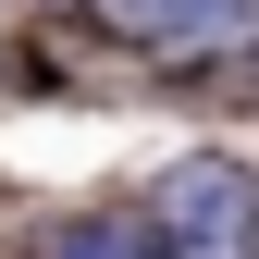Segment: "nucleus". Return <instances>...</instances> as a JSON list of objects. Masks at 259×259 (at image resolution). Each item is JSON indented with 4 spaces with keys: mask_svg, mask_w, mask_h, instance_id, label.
I'll return each instance as SVG.
<instances>
[{
    "mask_svg": "<svg viewBox=\"0 0 259 259\" xmlns=\"http://www.w3.org/2000/svg\"><path fill=\"white\" fill-rule=\"evenodd\" d=\"M99 13H111L136 50H198V37L235 25V0H99Z\"/></svg>",
    "mask_w": 259,
    "mask_h": 259,
    "instance_id": "nucleus-2",
    "label": "nucleus"
},
{
    "mask_svg": "<svg viewBox=\"0 0 259 259\" xmlns=\"http://www.w3.org/2000/svg\"><path fill=\"white\" fill-rule=\"evenodd\" d=\"M160 235H173L185 259H247V235H259L247 173H235V160H185V173L160 185Z\"/></svg>",
    "mask_w": 259,
    "mask_h": 259,
    "instance_id": "nucleus-1",
    "label": "nucleus"
}]
</instances>
